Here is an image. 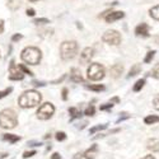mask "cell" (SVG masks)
<instances>
[{"instance_id":"obj_43","label":"cell","mask_w":159,"mask_h":159,"mask_svg":"<svg viewBox=\"0 0 159 159\" xmlns=\"http://www.w3.org/2000/svg\"><path fill=\"white\" fill-rule=\"evenodd\" d=\"M110 102L111 103H118V102H120V98H118V97H113V98H111Z\"/></svg>"},{"instance_id":"obj_22","label":"cell","mask_w":159,"mask_h":159,"mask_svg":"<svg viewBox=\"0 0 159 159\" xmlns=\"http://www.w3.org/2000/svg\"><path fill=\"white\" fill-rule=\"evenodd\" d=\"M149 13H150V17H153L157 20H159V5H155L154 8H152Z\"/></svg>"},{"instance_id":"obj_24","label":"cell","mask_w":159,"mask_h":159,"mask_svg":"<svg viewBox=\"0 0 159 159\" xmlns=\"http://www.w3.org/2000/svg\"><path fill=\"white\" fill-rule=\"evenodd\" d=\"M144 84H145V80H144V79H139V80L135 83V85H134V88H132V90H134V92H140V90L143 89Z\"/></svg>"},{"instance_id":"obj_47","label":"cell","mask_w":159,"mask_h":159,"mask_svg":"<svg viewBox=\"0 0 159 159\" xmlns=\"http://www.w3.org/2000/svg\"><path fill=\"white\" fill-rule=\"evenodd\" d=\"M154 41H155V43H158V45H159V34H158V36H155Z\"/></svg>"},{"instance_id":"obj_15","label":"cell","mask_w":159,"mask_h":159,"mask_svg":"<svg viewBox=\"0 0 159 159\" xmlns=\"http://www.w3.org/2000/svg\"><path fill=\"white\" fill-rule=\"evenodd\" d=\"M147 148L152 152H159V140L158 139H149L147 143Z\"/></svg>"},{"instance_id":"obj_4","label":"cell","mask_w":159,"mask_h":159,"mask_svg":"<svg viewBox=\"0 0 159 159\" xmlns=\"http://www.w3.org/2000/svg\"><path fill=\"white\" fill-rule=\"evenodd\" d=\"M78 52V43L75 41H64L60 46V55L62 60H70L75 57Z\"/></svg>"},{"instance_id":"obj_2","label":"cell","mask_w":159,"mask_h":159,"mask_svg":"<svg viewBox=\"0 0 159 159\" xmlns=\"http://www.w3.org/2000/svg\"><path fill=\"white\" fill-rule=\"evenodd\" d=\"M22 60L24 62H27L30 65H38L42 60V52L39 48L37 47H25L23 51H22V55H20Z\"/></svg>"},{"instance_id":"obj_19","label":"cell","mask_w":159,"mask_h":159,"mask_svg":"<svg viewBox=\"0 0 159 159\" xmlns=\"http://www.w3.org/2000/svg\"><path fill=\"white\" fill-rule=\"evenodd\" d=\"M8 7L10 10H17L20 7V0H8Z\"/></svg>"},{"instance_id":"obj_34","label":"cell","mask_w":159,"mask_h":159,"mask_svg":"<svg viewBox=\"0 0 159 159\" xmlns=\"http://www.w3.org/2000/svg\"><path fill=\"white\" fill-rule=\"evenodd\" d=\"M127 118H130V115H129V113H126V112H124V113H121V116H120V117H118L117 122H121V121H124V120H127Z\"/></svg>"},{"instance_id":"obj_13","label":"cell","mask_w":159,"mask_h":159,"mask_svg":"<svg viewBox=\"0 0 159 159\" xmlns=\"http://www.w3.org/2000/svg\"><path fill=\"white\" fill-rule=\"evenodd\" d=\"M124 17H125L124 11H112L111 14H108L107 17H106V22H107V23H113V22L121 19Z\"/></svg>"},{"instance_id":"obj_21","label":"cell","mask_w":159,"mask_h":159,"mask_svg":"<svg viewBox=\"0 0 159 159\" xmlns=\"http://www.w3.org/2000/svg\"><path fill=\"white\" fill-rule=\"evenodd\" d=\"M87 89L93 90V92H102V90H104V85H102V84H92V85H87Z\"/></svg>"},{"instance_id":"obj_33","label":"cell","mask_w":159,"mask_h":159,"mask_svg":"<svg viewBox=\"0 0 159 159\" xmlns=\"http://www.w3.org/2000/svg\"><path fill=\"white\" fill-rule=\"evenodd\" d=\"M33 155H36V150H31V152H24V153H23V158H24V159L31 158V157H33Z\"/></svg>"},{"instance_id":"obj_40","label":"cell","mask_w":159,"mask_h":159,"mask_svg":"<svg viewBox=\"0 0 159 159\" xmlns=\"http://www.w3.org/2000/svg\"><path fill=\"white\" fill-rule=\"evenodd\" d=\"M28 145H31V147H39V145H42V144L38 141H28Z\"/></svg>"},{"instance_id":"obj_38","label":"cell","mask_w":159,"mask_h":159,"mask_svg":"<svg viewBox=\"0 0 159 159\" xmlns=\"http://www.w3.org/2000/svg\"><path fill=\"white\" fill-rule=\"evenodd\" d=\"M32 84H33L34 87H45V85H46L45 82H37V80H33Z\"/></svg>"},{"instance_id":"obj_46","label":"cell","mask_w":159,"mask_h":159,"mask_svg":"<svg viewBox=\"0 0 159 159\" xmlns=\"http://www.w3.org/2000/svg\"><path fill=\"white\" fill-rule=\"evenodd\" d=\"M8 157V153H0V159H4Z\"/></svg>"},{"instance_id":"obj_36","label":"cell","mask_w":159,"mask_h":159,"mask_svg":"<svg viewBox=\"0 0 159 159\" xmlns=\"http://www.w3.org/2000/svg\"><path fill=\"white\" fill-rule=\"evenodd\" d=\"M61 97H62L64 101L68 99V88H64V89H62V92H61Z\"/></svg>"},{"instance_id":"obj_26","label":"cell","mask_w":159,"mask_h":159,"mask_svg":"<svg viewBox=\"0 0 159 159\" xmlns=\"http://www.w3.org/2000/svg\"><path fill=\"white\" fill-rule=\"evenodd\" d=\"M11 90H13L11 87H9V88H7V89H4V90H0V99H2V98H5L8 94H10V93H11Z\"/></svg>"},{"instance_id":"obj_25","label":"cell","mask_w":159,"mask_h":159,"mask_svg":"<svg viewBox=\"0 0 159 159\" xmlns=\"http://www.w3.org/2000/svg\"><path fill=\"white\" fill-rule=\"evenodd\" d=\"M149 75H152L153 78H155V79H159V64H157L154 68H153V70L150 71V74Z\"/></svg>"},{"instance_id":"obj_30","label":"cell","mask_w":159,"mask_h":159,"mask_svg":"<svg viewBox=\"0 0 159 159\" xmlns=\"http://www.w3.org/2000/svg\"><path fill=\"white\" fill-rule=\"evenodd\" d=\"M56 140H57V141H64V140H66V134H65V132H62V131L56 132Z\"/></svg>"},{"instance_id":"obj_31","label":"cell","mask_w":159,"mask_h":159,"mask_svg":"<svg viewBox=\"0 0 159 159\" xmlns=\"http://www.w3.org/2000/svg\"><path fill=\"white\" fill-rule=\"evenodd\" d=\"M33 23L38 25V24H46V23H50V20L46 19V18H37V19L33 20Z\"/></svg>"},{"instance_id":"obj_14","label":"cell","mask_w":159,"mask_h":159,"mask_svg":"<svg viewBox=\"0 0 159 159\" xmlns=\"http://www.w3.org/2000/svg\"><path fill=\"white\" fill-rule=\"evenodd\" d=\"M110 73H111V76L112 78H118V76H120L124 73V66L120 65V64H115L113 66H111Z\"/></svg>"},{"instance_id":"obj_6","label":"cell","mask_w":159,"mask_h":159,"mask_svg":"<svg viewBox=\"0 0 159 159\" xmlns=\"http://www.w3.org/2000/svg\"><path fill=\"white\" fill-rule=\"evenodd\" d=\"M55 112V107H54V104L50 103V102H46L43 103L41 107L38 108L37 111V117L39 118V120H48V118L52 117V115H54Z\"/></svg>"},{"instance_id":"obj_12","label":"cell","mask_w":159,"mask_h":159,"mask_svg":"<svg viewBox=\"0 0 159 159\" xmlns=\"http://www.w3.org/2000/svg\"><path fill=\"white\" fill-rule=\"evenodd\" d=\"M136 36H143V37H148L149 36V25L147 23H141L135 28Z\"/></svg>"},{"instance_id":"obj_29","label":"cell","mask_w":159,"mask_h":159,"mask_svg":"<svg viewBox=\"0 0 159 159\" xmlns=\"http://www.w3.org/2000/svg\"><path fill=\"white\" fill-rule=\"evenodd\" d=\"M18 66H19V69H20V70H22L24 74H28L30 76L34 75V74H33V73H32V71H31V70H30V69H28V68H27V66H25V65H18Z\"/></svg>"},{"instance_id":"obj_39","label":"cell","mask_w":159,"mask_h":159,"mask_svg":"<svg viewBox=\"0 0 159 159\" xmlns=\"http://www.w3.org/2000/svg\"><path fill=\"white\" fill-rule=\"evenodd\" d=\"M153 103H154V107L159 111V96H157L155 98H154V101H153Z\"/></svg>"},{"instance_id":"obj_37","label":"cell","mask_w":159,"mask_h":159,"mask_svg":"<svg viewBox=\"0 0 159 159\" xmlns=\"http://www.w3.org/2000/svg\"><path fill=\"white\" fill-rule=\"evenodd\" d=\"M25 13H27V16H28V17H33V16L36 14V10L32 9V8H28L27 10H25Z\"/></svg>"},{"instance_id":"obj_20","label":"cell","mask_w":159,"mask_h":159,"mask_svg":"<svg viewBox=\"0 0 159 159\" xmlns=\"http://www.w3.org/2000/svg\"><path fill=\"white\" fill-rule=\"evenodd\" d=\"M69 113L71 115V120H73V118H80V117H82V111H79V110L75 108V107L69 108Z\"/></svg>"},{"instance_id":"obj_16","label":"cell","mask_w":159,"mask_h":159,"mask_svg":"<svg viewBox=\"0 0 159 159\" xmlns=\"http://www.w3.org/2000/svg\"><path fill=\"white\" fill-rule=\"evenodd\" d=\"M2 139L5 140V141H9L10 144H14V143H17V141L20 140V138L18 135H13V134H3V138Z\"/></svg>"},{"instance_id":"obj_18","label":"cell","mask_w":159,"mask_h":159,"mask_svg":"<svg viewBox=\"0 0 159 159\" xmlns=\"http://www.w3.org/2000/svg\"><path fill=\"white\" fill-rule=\"evenodd\" d=\"M140 70H141V66L139 65V64H135L134 66H131V69H130V71H129V78H131V76H135V75H138L139 73H140Z\"/></svg>"},{"instance_id":"obj_11","label":"cell","mask_w":159,"mask_h":159,"mask_svg":"<svg viewBox=\"0 0 159 159\" xmlns=\"http://www.w3.org/2000/svg\"><path fill=\"white\" fill-rule=\"evenodd\" d=\"M70 80L74 82V83H83L84 79H83V76H82L80 70L76 69V68H73V69L70 70Z\"/></svg>"},{"instance_id":"obj_32","label":"cell","mask_w":159,"mask_h":159,"mask_svg":"<svg viewBox=\"0 0 159 159\" xmlns=\"http://www.w3.org/2000/svg\"><path fill=\"white\" fill-rule=\"evenodd\" d=\"M113 107V104L110 102V103H106V104H102L101 107H99V110L101 111H107V110H111Z\"/></svg>"},{"instance_id":"obj_9","label":"cell","mask_w":159,"mask_h":159,"mask_svg":"<svg viewBox=\"0 0 159 159\" xmlns=\"http://www.w3.org/2000/svg\"><path fill=\"white\" fill-rule=\"evenodd\" d=\"M97 152H98V145L97 144H93L89 149H87L85 152L83 153H78L74 159H94L96 155H97Z\"/></svg>"},{"instance_id":"obj_27","label":"cell","mask_w":159,"mask_h":159,"mask_svg":"<svg viewBox=\"0 0 159 159\" xmlns=\"http://www.w3.org/2000/svg\"><path fill=\"white\" fill-rule=\"evenodd\" d=\"M154 55H155V51H149L148 54H147V56H145V59H144V61L147 62V64H149L153 59H154Z\"/></svg>"},{"instance_id":"obj_7","label":"cell","mask_w":159,"mask_h":159,"mask_svg":"<svg viewBox=\"0 0 159 159\" xmlns=\"http://www.w3.org/2000/svg\"><path fill=\"white\" fill-rule=\"evenodd\" d=\"M102 39H103V42L108 43V45L117 46V45H120V42H121V34L118 33L117 31H115V30H110V31L104 32V34L102 36Z\"/></svg>"},{"instance_id":"obj_48","label":"cell","mask_w":159,"mask_h":159,"mask_svg":"<svg viewBox=\"0 0 159 159\" xmlns=\"http://www.w3.org/2000/svg\"><path fill=\"white\" fill-rule=\"evenodd\" d=\"M30 2H38V0H30Z\"/></svg>"},{"instance_id":"obj_8","label":"cell","mask_w":159,"mask_h":159,"mask_svg":"<svg viewBox=\"0 0 159 159\" xmlns=\"http://www.w3.org/2000/svg\"><path fill=\"white\" fill-rule=\"evenodd\" d=\"M9 79H10V80H23V79H24V73L19 69V66L16 65L14 60L10 61V66H9Z\"/></svg>"},{"instance_id":"obj_10","label":"cell","mask_w":159,"mask_h":159,"mask_svg":"<svg viewBox=\"0 0 159 159\" xmlns=\"http://www.w3.org/2000/svg\"><path fill=\"white\" fill-rule=\"evenodd\" d=\"M94 56V50L92 48V47H87L82 51V54H80V64L83 65H87L90 62V60L93 59Z\"/></svg>"},{"instance_id":"obj_1","label":"cell","mask_w":159,"mask_h":159,"mask_svg":"<svg viewBox=\"0 0 159 159\" xmlns=\"http://www.w3.org/2000/svg\"><path fill=\"white\" fill-rule=\"evenodd\" d=\"M42 101L41 93H38L37 90H27L19 97L18 103L22 108H33L38 106Z\"/></svg>"},{"instance_id":"obj_28","label":"cell","mask_w":159,"mask_h":159,"mask_svg":"<svg viewBox=\"0 0 159 159\" xmlns=\"http://www.w3.org/2000/svg\"><path fill=\"white\" fill-rule=\"evenodd\" d=\"M94 112H96V108H94V106H89V107H87V110L84 111V113L87 115V116H93L94 115Z\"/></svg>"},{"instance_id":"obj_45","label":"cell","mask_w":159,"mask_h":159,"mask_svg":"<svg viewBox=\"0 0 159 159\" xmlns=\"http://www.w3.org/2000/svg\"><path fill=\"white\" fill-rule=\"evenodd\" d=\"M141 159H155V158H154V155H145Z\"/></svg>"},{"instance_id":"obj_3","label":"cell","mask_w":159,"mask_h":159,"mask_svg":"<svg viewBox=\"0 0 159 159\" xmlns=\"http://www.w3.org/2000/svg\"><path fill=\"white\" fill-rule=\"evenodd\" d=\"M17 124H18V117L13 110L7 108L0 112V127L2 129H5V130L14 129Z\"/></svg>"},{"instance_id":"obj_44","label":"cell","mask_w":159,"mask_h":159,"mask_svg":"<svg viewBox=\"0 0 159 159\" xmlns=\"http://www.w3.org/2000/svg\"><path fill=\"white\" fill-rule=\"evenodd\" d=\"M3 31H4V22L0 20V34L3 33Z\"/></svg>"},{"instance_id":"obj_35","label":"cell","mask_w":159,"mask_h":159,"mask_svg":"<svg viewBox=\"0 0 159 159\" xmlns=\"http://www.w3.org/2000/svg\"><path fill=\"white\" fill-rule=\"evenodd\" d=\"M22 34H19V33H16V34H13V37H11V41L13 42H17V41H19V39H22Z\"/></svg>"},{"instance_id":"obj_42","label":"cell","mask_w":159,"mask_h":159,"mask_svg":"<svg viewBox=\"0 0 159 159\" xmlns=\"http://www.w3.org/2000/svg\"><path fill=\"white\" fill-rule=\"evenodd\" d=\"M65 76H66V75H62V76H61L60 79H57V80H54V82H52V84H56V83H61V82L64 80V79H65Z\"/></svg>"},{"instance_id":"obj_17","label":"cell","mask_w":159,"mask_h":159,"mask_svg":"<svg viewBox=\"0 0 159 159\" xmlns=\"http://www.w3.org/2000/svg\"><path fill=\"white\" fill-rule=\"evenodd\" d=\"M144 122L147 125H153L155 122H159V117L155 116V115H150V116H147L144 118Z\"/></svg>"},{"instance_id":"obj_41","label":"cell","mask_w":159,"mask_h":159,"mask_svg":"<svg viewBox=\"0 0 159 159\" xmlns=\"http://www.w3.org/2000/svg\"><path fill=\"white\" fill-rule=\"evenodd\" d=\"M51 159H61V155L59 153H54L51 155Z\"/></svg>"},{"instance_id":"obj_5","label":"cell","mask_w":159,"mask_h":159,"mask_svg":"<svg viewBox=\"0 0 159 159\" xmlns=\"http://www.w3.org/2000/svg\"><path fill=\"white\" fill-rule=\"evenodd\" d=\"M88 73V79H90V80H101V79L104 78V68L98 64V62H93V64H90V66L88 68L87 70Z\"/></svg>"},{"instance_id":"obj_23","label":"cell","mask_w":159,"mask_h":159,"mask_svg":"<svg viewBox=\"0 0 159 159\" xmlns=\"http://www.w3.org/2000/svg\"><path fill=\"white\" fill-rule=\"evenodd\" d=\"M104 129H107V124H103V125H98V126L92 127V129L89 130V134H90V135H93L94 132H97V131H102V130H104Z\"/></svg>"}]
</instances>
